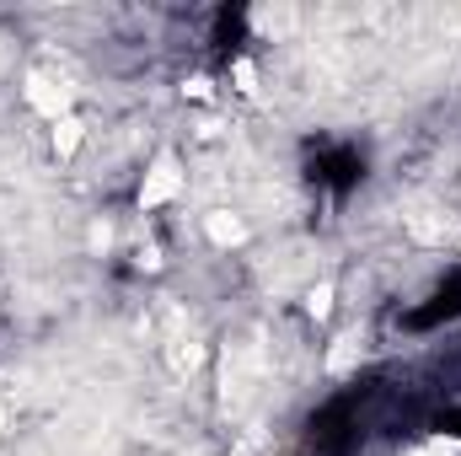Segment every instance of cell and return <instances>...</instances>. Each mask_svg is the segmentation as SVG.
I'll return each instance as SVG.
<instances>
[{"label":"cell","instance_id":"cell-1","mask_svg":"<svg viewBox=\"0 0 461 456\" xmlns=\"http://www.w3.org/2000/svg\"><path fill=\"white\" fill-rule=\"evenodd\" d=\"M27 108L43 114L49 123H59V118H70V87L54 81V76H43V70H32L27 76Z\"/></svg>","mask_w":461,"mask_h":456},{"label":"cell","instance_id":"cell-2","mask_svg":"<svg viewBox=\"0 0 461 456\" xmlns=\"http://www.w3.org/2000/svg\"><path fill=\"white\" fill-rule=\"evenodd\" d=\"M177 194H183V167H177V156H156V167L145 172L140 205H145V210H156V205H172Z\"/></svg>","mask_w":461,"mask_h":456},{"label":"cell","instance_id":"cell-3","mask_svg":"<svg viewBox=\"0 0 461 456\" xmlns=\"http://www.w3.org/2000/svg\"><path fill=\"white\" fill-rule=\"evenodd\" d=\"M204 231H210L215 247H241V242H247V221L230 215V210H210V215H204Z\"/></svg>","mask_w":461,"mask_h":456},{"label":"cell","instance_id":"cell-4","mask_svg":"<svg viewBox=\"0 0 461 456\" xmlns=\"http://www.w3.org/2000/svg\"><path fill=\"white\" fill-rule=\"evenodd\" d=\"M408 231H413L419 242H451V221H440L435 210H413V215H408Z\"/></svg>","mask_w":461,"mask_h":456},{"label":"cell","instance_id":"cell-5","mask_svg":"<svg viewBox=\"0 0 461 456\" xmlns=\"http://www.w3.org/2000/svg\"><path fill=\"white\" fill-rule=\"evenodd\" d=\"M359 354H365V339H359V333H344V339L333 343V354H328V370H333V376H344V370H354V360H359Z\"/></svg>","mask_w":461,"mask_h":456},{"label":"cell","instance_id":"cell-6","mask_svg":"<svg viewBox=\"0 0 461 456\" xmlns=\"http://www.w3.org/2000/svg\"><path fill=\"white\" fill-rule=\"evenodd\" d=\"M199 360H204V349H199L194 333H177V339H172V370L188 376V370H199Z\"/></svg>","mask_w":461,"mask_h":456},{"label":"cell","instance_id":"cell-7","mask_svg":"<svg viewBox=\"0 0 461 456\" xmlns=\"http://www.w3.org/2000/svg\"><path fill=\"white\" fill-rule=\"evenodd\" d=\"M76 145H81V118L70 114V118L54 123V150H59V156H76Z\"/></svg>","mask_w":461,"mask_h":456},{"label":"cell","instance_id":"cell-8","mask_svg":"<svg viewBox=\"0 0 461 456\" xmlns=\"http://www.w3.org/2000/svg\"><path fill=\"white\" fill-rule=\"evenodd\" d=\"M306 312H312V317H328V312H333V279H322V285L306 290Z\"/></svg>","mask_w":461,"mask_h":456},{"label":"cell","instance_id":"cell-9","mask_svg":"<svg viewBox=\"0 0 461 456\" xmlns=\"http://www.w3.org/2000/svg\"><path fill=\"white\" fill-rule=\"evenodd\" d=\"M252 27H263V32H279V27H290V11H252Z\"/></svg>","mask_w":461,"mask_h":456},{"label":"cell","instance_id":"cell-10","mask_svg":"<svg viewBox=\"0 0 461 456\" xmlns=\"http://www.w3.org/2000/svg\"><path fill=\"white\" fill-rule=\"evenodd\" d=\"M236 87H241L247 97H258V70H252V59H236Z\"/></svg>","mask_w":461,"mask_h":456},{"label":"cell","instance_id":"cell-11","mask_svg":"<svg viewBox=\"0 0 461 456\" xmlns=\"http://www.w3.org/2000/svg\"><path fill=\"white\" fill-rule=\"evenodd\" d=\"M183 92H188V97H194V103H210V92H215V87H210V81H204V76H194V81H188V87H183Z\"/></svg>","mask_w":461,"mask_h":456},{"label":"cell","instance_id":"cell-12","mask_svg":"<svg viewBox=\"0 0 461 456\" xmlns=\"http://www.w3.org/2000/svg\"><path fill=\"white\" fill-rule=\"evenodd\" d=\"M108 242H113V231H108V221H97V226H92V247H97V252H103V247H108Z\"/></svg>","mask_w":461,"mask_h":456},{"label":"cell","instance_id":"cell-13","mask_svg":"<svg viewBox=\"0 0 461 456\" xmlns=\"http://www.w3.org/2000/svg\"><path fill=\"white\" fill-rule=\"evenodd\" d=\"M236 456H252V441H247V446H236Z\"/></svg>","mask_w":461,"mask_h":456},{"label":"cell","instance_id":"cell-14","mask_svg":"<svg viewBox=\"0 0 461 456\" xmlns=\"http://www.w3.org/2000/svg\"><path fill=\"white\" fill-rule=\"evenodd\" d=\"M0 435H5V408H0Z\"/></svg>","mask_w":461,"mask_h":456}]
</instances>
